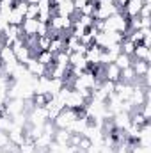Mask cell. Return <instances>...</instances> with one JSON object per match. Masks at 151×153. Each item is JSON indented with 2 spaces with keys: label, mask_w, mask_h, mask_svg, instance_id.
Listing matches in <instances>:
<instances>
[{
  "label": "cell",
  "mask_w": 151,
  "mask_h": 153,
  "mask_svg": "<svg viewBox=\"0 0 151 153\" xmlns=\"http://www.w3.org/2000/svg\"><path fill=\"white\" fill-rule=\"evenodd\" d=\"M112 2L117 5V7H119V9H123V7H124V4H126L128 0H112Z\"/></svg>",
  "instance_id": "obj_25"
},
{
  "label": "cell",
  "mask_w": 151,
  "mask_h": 153,
  "mask_svg": "<svg viewBox=\"0 0 151 153\" xmlns=\"http://www.w3.org/2000/svg\"><path fill=\"white\" fill-rule=\"evenodd\" d=\"M85 103H87V102L76 93L73 87H71V93L68 94V98L64 100V107H66V109H73V111H84Z\"/></svg>",
  "instance_id": "obj_3"
},
{
  "label": "cell",
  "mask_w": 151,
  "mask_h": 153,
  "mask_svg": "<svg viewBox=\"0 0 151 153\" xmlns=\"http://www.w3.org/2000/svg\"><path fill=\"white\" fill-rule=\"evenodd\" d=\"M94 11H96V2H94V0H89L78 13H80V14H85V16H93Z\"/></svg>",
  "instance_id": "obj_19"
},
{
  "label": "cell",
  "mask_w": 151,
  "mask_h": 153,
  "mask_svg": "<svg viewBox=\"0 0 151 153\" xmlns=\"http://www.w3.org/2000/svg\"><path fill=\"white\" fill-rule=\"evenodd\" d=\"M25 2H27V4H38L39 0H25Z\"/></svg>",
  "instance_id": "obj_26"
},
{
  "label": "cell",
  "mask_w": 151,
  "mask_h": 153,
  "mask_svg": "<svg viewBox=\"0 0 151 153\" xmlns=\"http://www.w3.org/2000/svg\"><path fill=\"white\" fill-rule=\"evenodd\" d=\"M78 117V111H73V109H62L59 114L52 119V123L55 125V128H68L73 121Z\"/></svg>",
  "instance_id": "obj_2"
},
{
  "label": "cell",
  "mask_w": 151,
  "mask_h": 153,
  "mask_svg": "<svg viewBox=\"0 0 151 153\" xmlns=\"http://www.w3.org/2000/svg\"><path fill=\"white\" fill-rule=\"evenodd\" d=\"M103 30L105 32H121L126 34L128 32V16L123 11H117L110 14L107 20H103Z\"/></svg>",
  "instance_id": "obj_1"
},
{
  "label": "cell",
  "mask_w": 151,
  "mask_h": 153,
  "mask_svg": "<svg viewBox=\"0 0 151 153\" xmlns=\"http://www.w3.org/2000/svg\"><path fill=\"white\" fill-rule=\"evenodd\" d=\"M38 9H39V13H41V11H53V4H52V0H39ZM53 13H55V11H53Z\"/></svg>",
  "instance_id": "obj_23"
},
{
  "label": "cell",
  "mask_w": 151,
  "mask_h": 153,
  "mask_svg": "<svg viewBox=\"0 0 151 153\" xmlns=\"http://www.w3.org/2000/svg\"><path fill=\"white\" fill-rule=\"evenodd\" d=\"M132 57H133V59H139V61H146V62H150V59H151L150 46H148V45H144V43L135 45V50H133Z\"/></svg>",
  "instance_id": "obj_10"
},
{
  "label": "cell",
  "mask_w": 151,
  "mask_h": 153,
  "mask_svg": "<svg viewBox=\"0 0 151 153\" xmlns=\"http://www.w3.org/2000/svg\"><path fill=\"white\" fill-rule=\"evenodd\" d=\"M53 64L61 66V68H70V52L61 50V52L53 53Z\"/></svg>",
  "instance_id": "obj_12"
},
{
  "label": "cell",
  "mask_w": 151,
  "mask_h": 153,
  "mask_svg": "<svg viewBox=\"0 0 151 153\" xmlns=\"http://www.w3.org/2000/svg\"><path fill=\"white\" fill-rule=\"evenodd\" d=\"M48 32H50V27H48V23H43V22H39V25H38V36H48Z\"/></svg>",
  "instance_id": "obj_24"
},
{
  "label": "cell",
  "mask_w": 151,
  "mask_h": 153,
  "mask_svg": "<svg viewBox=\"0 0 151 153\" xmlns=\"http://www.w3.org/2000/svg\"><path fill=\"white\" fill-rule=\"evenodd\" d=\"M101 52H103V48H100L98 45H91V46H87V50H85V61H87V64L89 66H98L100 64V57H101Z\"/></svg>",
  "instance_id": "obj_5"
},
{
  "label": "cell",
  "mask_w": 151,
  "mask_h": 153,
  "mask_svg": "<svg viewBox=\"0 0 151 153\" xmlns=\"http://www.w3.org/2000/svg\"><path fill=\"white\" fill-rule=\"evenodd\" d=\"M13 128V119H11V116L5 114V111L0 114V130L2 132H9Z\"/></svg>",
  "instance_id": "obj_17"
},
{
  "label": "cell",
  "mask_w": 151,
  "mask_h": 153,
  "mask_svg": "<svg viewBox=\"0 0 151 153\" xmlns=\"http://www.w3.org/2000/svg\"><path fill=\"white\" fill-rule=\"evenodd\" d=\"M38 14H39L38 4H29L27 5V13H25V18H38Z\"/></svg>",
  "instance_id": "obj_22"
},
{
  "label": "cell",
  "mask_w": 151,
  "mask_h": 153,
  "mask_svg": "<svg viewBox=\"0 0 151 153\" xmlns=\"http://www.w3.org/2000/svg\"><path fill=\"white\" fill-rule=\"evenodd\" d=\"M114 64L119 68V70H124V68H130L132 66V55H126V53H119L114 61Z\"/></svg>",
  "instance_id": "obj_15"
},
{
  "label": "cell",
  "mask_w": 151,
  "mask_h": 153,
  "mask_svg": "<svg viewBox=\"0 0 151 153\" xmlns=\"http://www.w3.org/2000/svg\"><path fill=\"white\" fill-rule=\"evenodd\" d=\"M132 68L137 76H144L146 73H150V62H146V61H139V59L132 57Z\"/></svg>",
  "instance_id": "obj_11"
},
{
  "label": "cell",
  "mask_w": 151,
  "mask_h": 153,
  "mask_svg": "<svg viewBox=\"0 0 151 153\" xmlns=\"http://www.w3.org/2000/svg\"><path fill=\"white\" fill-rule=\"evenodd\" d=\"M133 50H135V45H133L128 38H124L123 41H121V53L132 55V53H133Z\"/></svg>",
  "instance_id": "obj_18"
},
{
  "label": "cell",
  "mask_w": 151,
  "mask_h": 153,
  "mask_svg": "<svg viewBox=\"0 0 151 153\" xmlns=\"http://www.w3.org/2000/svg\"><path fill=\"white\" fill-rule=\"evenodd\" d=\"M36 59H38L41 64H44L46 68H50V66L53 64V53H52L50 50H41L38 55H36Z\"/></svg>",
  "instance_id": "obj_13"
},
{
  "label": "cell",
  "mask_w": 151,
  "mask_h": 153,
  "mask_svg": "<svg viewBox=\"0 0 151 153\" xmlns=\"http://www.w3.org/2000/svg\"><path fill=\"white\" fill-rule=\"evenodd\" d=\"M110 121H112V125H114L115 130H126L128 125L132 123V121H130V112H124V111H119V112L112 114Z\"/></svg>",
  "instance_id": "obj_6"
},
{
  "label": "cell",
  "mask_w": 151,
  "mask_h": 153,
  "mask_svg": "<svg viewBox=\"0 0 151 153\" xmlns=\"http://www.w3.org/2000/svg\"><path fill=\"white\" fill-rule=\"evenodd\" d=\"M150 148L151 146H141L139 143L132 141V144H130V153H151Z\"/></svg>",
  "instance_id": "obj_21"
},
{
  "label": "cell",
  "mask_w": 151,
  "mask_h": 153,
  "mask_svg": "<svg viewBox=\"0 0 151 153\" xmlns=\"http://www.w3.org/2000/svg\"><path fill=\"white\" fill-rule=\"evenodd\" d=\"M137 78H139V76L135 75V71H133V68H132V66H130V68H124V70H121V80H123V82L133 84Z\"/></svg>",
  "instance_id": "obj_16"
},
{
  "label": "cell",
  "mask_w": 151,
  "mask_h": 153,
  "mask_svg": "<svg viewBox=\"0 0 151 153\" xmlns=\"http://www.w3.org/2000/svg\"><path fill=\"white\" fill-rule=\"evenodd\" d=\"M9 2H13V4H14V2H18V0H9Z\"/></svg>",
  "instance_id": "obj_27"
},
{
  "label": "cell",
  "mask_w": 151,
  "mask_h": 153,
  "mask_svg": "<svg viewBox=\"0 0 151 153\" xmlns=\"http://www.w3.org/2000/svg\"><path fill=\"white\" fill-rule=\"evenodd\" d=\"M103 80H110V82H119L121 80V70L110 62V64H105L103 66Z\"/></svg>",
  "instance_id": "obj_7"
},
{
  "label": "cell",
  "mask_w": 151,
  "mask_h": 153,
  "mask_svg": "<svg viewBox=\"0 0 151 153\" xmlns=\"http://www.w3.org/2000/svg\"><path fill=\"white\" fill-rule=\"evenodd\" d=\"M64 45H66V38H61V36H57V38H52L48 50H50L52 53H57V52L64 50Z\"/></svg>",
  "instance_id": "obj_14"
},
{
  "label": "cell",
  "mask_w": 151,
  "mask_h": 153,
  "mask_svg": "<svg viewBox=\"0 0 151 153\" xmlns=\"http://www.w3.org/2000/svg\"><path fill=\"white\" fill-rule=\"evenodd\" d=\"M38 25H39L38 18H25L23 23H21L23 36H38Z\"/></svg>",
  "instance_id": "obj_8"
},
{
  "label": "cell",
  "mask_w": 151,
  "mask_h": 153,
  "mask_svg": "<svg viewBox=\"0 0 151 153\" xmlns=\"http://www.w3.org/2000/svg\"><path fill=\"white\" fill-rule=\"evenodd\" d=\"M50 41L52 38L50 36H38V41H36V46H38V50H48V46H50Z\"/></svg>",
  "instance_id": "obj_20"
},
{
  "label": "cell",
  "mask_w": 151,
  "mask_h": 153,
  "mask_svg": "<svg viewBox=\"0 0 151 153\" xmlns=\"http://www.w3.org/2000/svg\"><path fill=\"white\" fill-rule=\"evenodd\" d=\"M142 4H144L142 0H128L121 11H123L128 18H133V16H137V14H139V11H141Z\"/></svg>",
  "instance_id": "obj_9"
},
{
  "label": "cell",
  "mask_w": 151,
  "mask_h": 153,
  "mask_svg": "<svg viewBox=\"0 0 151 153\" xmlns=\"http://www.w3.org/2000/svg\"><path fill=\"white\" fill-rule=\"evenodd\" d=\"M25 66H27V70H29V73L32 76H44L48 73V68L44 66V64H41L36 57H30L27 62H25Z\"/></svg>",
  "instance_id": "obj_4"
}]
</instances>
